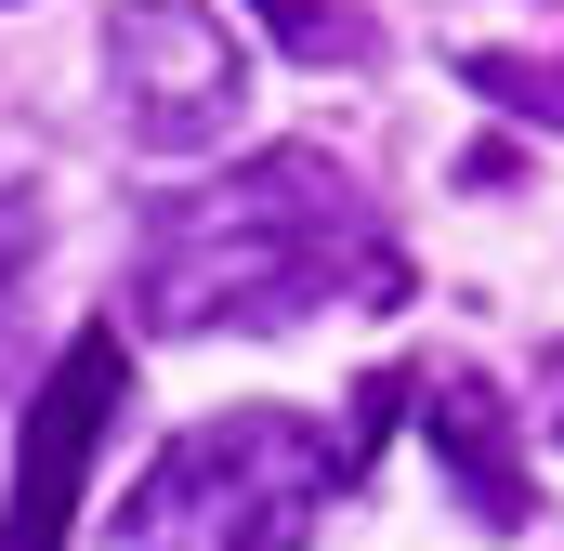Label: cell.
<instances>
[{
  "label": "cell",
  "instance_id": "5",
  "mask_svg": "<svg viewBox=\"0 0 564 551\" xmlns=\"http://www.w3.org/2000/svg\"><path fill=\"white\" fill-rule=\"evenodd\" d=\"M421 433H433V460H446V486H459V512H473L486 539H512V526L539 512V486H525V420H512V395H499L473 355H433L421 368Z\"/></svg>",
  "mask_w": 564,
  "mask_h": 551
},
{
  "label": "cell",
  "instance_id": "4",
  "mask_svg": "<svg viewBox=\"0 0 564 551\" xmlns=\"http://www.w3.org/2000/svg\"><path fill=\"white\" fill-rule=\"evenodd\" d=\"M119 408H132V342H119V315H93V328H66V355L13 408V512H0V551H66L79 486H93Z\"/></svg>",
  "mask_w": 564,
  "mask_h": 551
},
{
  "label": "cell",
  "instance_id": "6",
  "mask_svg": "<svg viewBox=\"0 0 564 551\" xmlns=\"http://www.w3.org/2000/svg\"><path fill=\"white\" fill-rule=\"evenodd\" d=\"M250 13L276 26L302 66H341V79H368V66H381V13H368V0H250Z\"/></svg>",
  "mask_w": 564,
  "mask_h": 551
},
{
  "label": "cell",
  "instance_id": "7",
  "mask_svg": "<svg viewBox=\"0 0 564 551\" xmlns=\"http://www.w3.org/2000/svg\"><path fill=\"white\" fill-rule=\"evenodd\" d=\"M459 93H486L525 132H564V53H459Z\"/></svg>",
  "mask_w": 564,
  "mask_h": 551
},
{
  "label": "cell",
  "instance_id": "1",
  "mask_svg": "<svg viewBox=\"0 0 564 551\" xmlns=\"http://www.w3.org/2000/svg\"><path fill=\"white\" fill-rule=\"evenodd\" d=\"M328 302H408V250L328 144H263L224 184H171L132 237V328H302Z\"/></svg>",
  "mask_w": 564,
  "mask_h": 551
},
{
  "label": "cell",
  "instance_id": "8",
  "mask_svg": "<svg viewBox=\"0 0 564 551\" xmlns=\"http://www.w3.org/2000/svg\"><path fill=\"white\" fill-rule=\"evenodd\" d=\"M40 184H0V381H13V315H26V276H40Z\"/></svg>",
  "mask_w": 564,
  "mask_h": 551
},
{
  "label": "cell",
  "instance_id": "2",
  "mask_svg": "<svg viewBox=\"0 0 564 551\" xmlns=\"http://www.w3.org/2000/svg\"><path fill=\"white\" fill-rule=\"evenodd\" d=\"M341 486H355V433L302 408H210L144 460L106 551H302Z\"/></svg>",
  "mask_w": 564,
  "mask_h": 551
},
{
  "label": "cell",
  "instance_id": "3",
  "mask_svg": "<svg viewBox=\"0 0 564 551\" xmlns=\"http://www.w3.org/2000/svg\"><path fill=\"white\" fill-rule=\"evenodd\" d=\"M106 93L144 158H197L250 119V40L210 0H119L106 13Z\"/></svg>",
  "mask_w": 564,
  "mask_h": 551
},
{
  "label": "cell",
  "instance_id": "9",
  "mask_svg": "<svg viewBox=\"0 0 564 551\" xmlns=\"http://www.w3.org/2000/svg\"><path fill=\"white\" fill-rule=\"evenodd\" d=\"M539 395H552V433H564V342L539 355Z\"/></svg>",
  "mask_w": 564,
  "mask_h": 551
}]
</instances>
